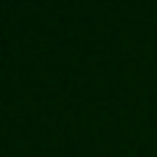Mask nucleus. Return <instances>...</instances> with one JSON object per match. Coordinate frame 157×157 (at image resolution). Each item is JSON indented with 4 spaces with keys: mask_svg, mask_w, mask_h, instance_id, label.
Listing matches in <instances>:
<instances>
[]
</instances>
